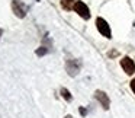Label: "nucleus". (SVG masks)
<instances>
[{
  "label": "nucleus",
  "instance_id": "1",
  "mask_svg": "<svg viewBox=\"0 0 135 118\" xmlns=\"http://www.w3.org/2000/svg\"><path fill=\"white\" fill-rule=\"evenodd\" d=\"M12 9H13V13H15L18 18H25L26 16V12H28V7L21 0H13L12 2Z\"/></svg>",
  "mask_w": 135,
  "mask_h": 118
},
{
  "label": "nucleus",
  "instance_id": "2",
  "mask_svg": "<svg viewBox=\"0 0 135 118\" xmlns=\"http://www.w3.org/2000/svg\"><path fill=\"white\" fill-rule=\"evenodd\" d=\"M73 9L76 10V12L79 13L83 19H89V18H90V10H89V7L86 6L83 2H80V0H77L76 3H74Z\"/></svg>",
  "mask_w": 135,
  "mask_h": 118
},
{
  "label": "nucleus",
  "instance_id": "3",
  "mask_svg": "<svg viewBox=\"0 0 135 118\" xmlns=\"http://www.w3.org/2000/svg\"><path fill=\"white\" fill-rule=\"evenodd\" d=\"M96 26H97V31H99V32L102 34L103 37H106V38H110V28H109L108 22H106L105 19L97 18V19H96Z\"/></svg>",
  "mask_w": 135,
  "mask_h": 118
},
{
  "label": "nucleus",
  "instance_id": "4",
  "mask_svg": "<svg viewBox=\"0 0 135 118\" xmlns=\"http://www.w3.org/2000/svg\"><path fill=\"white\" fill-rule=\"evenodd\" d=\"M120 67L123 69V71H125L126 74L135 73V63L132 61L129 57H123V58L120 60Z\"/></svg>",
  "mask_w": 135,
  "mask_h": 118
},
{
  "label": "nucleus",
  "instance_id": "5",
  "mask_svg": "<svg viewBox=\"0 0 135 118\" xmlns=\"http://www.w3.org/2000/svg\"><path fill=\"white\" fill-rule=\"evenodd\" d=\"M65 69H67V71H68L70 76H76V74H79V71H80V63L77 61V60H67Z\"/></svg>",
  "mask_w": 135,
  "mask_h": 118
},
{
  "label": "nucleus",
  "instance_id": "6",
  "mask_svg": "<svg viewBox=\"0 0 135 118\" xmlns=\"http://www.w3.org/2000/svg\"><path fill=\"white\" fill-rule=\"evenodd\" d=\"M96 99L100 102V105L103 106L105 109H109V106H110V101H109V96L105 93V92L102 90H96Z\"/></svg>",
  "mask_w": 135,
  "mask_h": 118
},
{
  "label": "nucleus",
  "instance_id": "7",
  "mask_svg": "<svg viewBox=\"0 0 135 118\" xmlns=\"http://www.w3.org/2000/svg\"><path fill=\"white\" fill-rule=\"evenodd\" d=\"M77 0H61V6L64 7L65 10H71Z\"/></svg>",
  "mask_w": 135,
  "mask_h": 118
},
{
  "label": "nucleus",
  "instance_id": "8",
  "mask_svg": "<svg viewBox=\"0 0 135 118\" xmlns=\"http://www.w3.org/2000/svg\"><path fill=\"white\" fill-rule=\"evenodd\" d=\"M61 95H62V98H64L65 101H71V95H70V92H68L67 89L62 88L61 89Z\"/></svg>",
  "mask_w": 135,
  "mask_h": 118
},
{
  "label": "nucleus",
  "instance_id": "9",
  "mask_svg": "<svg viewBox=\"0 0 135 118\" xmlns=\"http://www.w3.org/2000/svg\"><path fill=\"white\" fill-rule=\"evenodd\" d=\"M47 53H48V48H47V47H39L38 50H36V56H39V57H41V56H45Z\"/></svg>",
  "mask_w": 135,
  "mask_h": 118
},
{
  "label": "nucleus",
  "instance_id": "10",
  "mask_svg": "<svg viewBox=\"0 0 135 118\" xmlns=\"http://www.w3.org/2000/svg\"><path fill=\"white\" fill-rule=\"evenodd\" d=\"M131 89H132V92L135 93V79L131 80Z\"/></svg>",
  "mask_w": 135,
  "mask_h": 118
},
{
  "label": "nucleus",
  "instance_id": "11",
  "mask_svg": "<svg viewBox=\"0 0 135 118\" xmlns=\"http://www.w3.org/2000/svg\"><path fill=\"white\" fill-rule=\"evenodd\" d=\"M80 112H81V115H86V109L84 108H80Z\"/></svg>",
  "mask_w": 135,
  "mask_h": 118
},
{
  "label": "nucleus",
  "instance_id": "12",
  "mask_svg": "<svg viewBox=\"0 0 135 118\" xmlns=\"http://www.w3.org/2000/svg\"><path fill=\"white\" fill-rule=\"evenodd\" d=\"M65 118H73V117H71V115H65Z\"/></svg>",
  "mask_w": 135,
  "mask_h": 118
},
{
  "label": "nucleus",
  "instance_id": "13",
  "mask_svg": "<svg viewBox=\"0 0 135 118\" xmlns=\"http://www.w3.org/2000/svg\"><path fill=\"white\" fill-rule=\"evenodd\" d=\"M2 32H3V31H2V29H0V35H2Z\"/></svg>",
  "mask_w": 135,
  "mask_h": 118
}]
</instances>
